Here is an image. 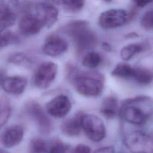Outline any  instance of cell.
<instances>
[{"label": "cell", "instance_id": "obj_8", "mask_svg": "<svg viewBox=\"0 0 153 153\" xmlns=\"http://www.w3.org/2000/svg\"><path fill=\"white\" fill-rule=\"evenodd\" d=\"M57 72V65L52 62H45L38 68L33 78L35 85L40 88H46L54 80Z\"/></svg>", "mask_w": 153, "mask_h": 153}, {"label": "cell", "instance_id": "obj_28", "mask_svg": "<svg viewBox=\"0 0 153 153\" xmlns=\"http://www.w3.org/2000/svg\"><path fill=\"white\" fill-rule=\"evenodd\" d=\"M152 11L150 10L146 11L142 17L141 19V26L146 30L149 31L152 29Z\"/></svg>", "mask_w": 153, "mask_h": 153}, {"label": "cell", "instance_id": "obj_12", "mask_svg": "<svg viewBox=\"0 0 153 153\" xmlns=\"http://www.w3.org/2000/svg\"><path fill=\"white\" fill-rule=\"evenodd\" d=\"M23 136V127L18 124L13 125L2 131L0 136V142L5 147L11 148L19 144Z\"/></svg>", "mask_w": 153, "mask_h": 153}, {"label": "cell", "instance_id": "obj_5", "mask_svg": "<svg viewBox=\"0 0 153 153\" xmlns=\"http://www.w3.org/2000/svg\"><path fill=\"white\" fill-rule=\"evenodd\" d=\"M82 129L91 140L99 142L106 136V128L102 120L93 114H84L81 122Z\"/></svg>", "mask_w": 153, "mask_h": 153}, {"label": "cell", "instance_id": "obj_11", "mask_svg": "<svg viewBox=\"0 0 153 153\" xmlns=\"http://www.w3.org/2000/svg\"><path fill=\"white\" fill-rule=\"evenodd\" d=\"M68 47V42L64 38L59 35H51L46 38L42 51L47 56L56 57L66 52Z\"/></svg>", "mask_w": 153, "mask_h": 153}, {"label": "cell", "instance_id": "obj_33", "mask_svg": "<svg viewBox=\"0 0 153 153\" xmlns=\"http://www.w3.org/2000/svg\"><path fill=\"white\" fill-rule=\"evenodd\" d=\"M128 36H126V37H128V38H135V37H137L138 35L136 34V33H130L128 35Z\"/></svg>", "mask_w": 153, "mask_h": 153}, {"label": "cell", "instance_id": "obj_7", "mask_svg": "<svg viewBox=\"0 0 153 153\" xmlns=\"http://www.w3.org/2000/svg\"><path fill=\"white\" fill-rule=\"evenodd\" d=\"M25 111L27 114L36 123L41 133L47 134L52 130L53 124L38 103L35 101L27 102L25 105Z\"/></svg>", "mask_w": 153, "mask_h": 153}, {"label": "cell", "instance_id": "obj_24", "mask_svg": "<svg viewBox=\"0 0 153 153\" xmlns=\"http://www.w3.org/2000/svg\"><path fill=\"white\" fill-rule=\"evenodd\" d=\"M7 61L11 64L22 66H29L32 63L30 58L26 54L21 52L11 54L8 57Z\"/></svg>", "mask_w": 153, "mask_h": 153}, {"label": "cell", "instance_id": "obj_10", "mask_svg": "<svg viewBox=\"0 0 153 153\" xmlns=\"http://www.w3.org/2000/svg\"><path fill=\"white\" fill-rule=\"evenodd\" d=\"M35 15L41 20L44 27H51L58 19V10L50 4L45 2L37 4L35 6Z\"/></svg>", "mask_w": 153, "mask_h": 153}, {"label": "cell", "instance_id": "obj_22", "mask_svg": "<svg viewBox=\"0 0 153 153\" xmlns=\"http://www.w3.org/2000/svg\"><path fill=\"white\" fill-rule=\"evenodd\" d=\"M133 73V68L130 65L124 63H118L115 66L111 75L115 77L120 78H129L131 77Z\"/></svg>", "mask_w": 153, "mask_h": 153}, {"label": "cell", "instance_id": "obj_2", "mask_svg": "<svg viewBox=\"0 0 153 153\" xmlns=\"http://www.w3.org/2000/svg\"><path fill=\"white\" fill-rule=\"evenodd\" d=\"M65 31L73 39L78 53L92 49L96 44V36L86 21H72L65 27Z\"/></svg>", "mask_w": 153, "mask_h": 153}, {"label": "cell", "instance_id": "obj_25", "mask_svg": "<svg viewBox=\"0 0 153 153\" xmlns=\"http://www.w3.org/2000/svg\"><path fill=\"white\" fill-rule=\"evenodd\" d=\"M19 41L18 36L13 32L5 29H0V47L16 44Z\"/></svg>", "mask_w": 153, "mask_h": 153}, {"label": "cell", "instance_id": "obj_14", "mask_svg": "<svg viewBox=\"0 0 153 153\" xmlns=\"http://www.w3.org/2000/svg\"><path fill=\"white\" fill-rule=\"evenodd\" d=\"M84 114L83 112L79 111L74 116L63 121L60 127L62 133L70 137L78 135L82 129L81 122Z\"/></svg>", "mask_w": 153, "mask_h": 153}, {"label": "cell", "instance_id": "obj_30", "mask_svg": "<svg viewBox=\"0 0 153 153\" xmlns=\"http://www.w3.org/2000/svg\"><path fill=\"white\" fill-rule=\"evenodd\" d=\"M94 153H115V149L113 146H108L96 149Z\"/></svg>", "mask_w": 153, "mask_h": 153}, {"label": "cell", "instance_id": "obj_21", "mask_svg": "<svg viewBox=\"0 0 153 153\" xmlns=\"http://www.w3.org/2000/svg\"><path fill=\"white\" fill-rule=\"evenodd\" d=\"M29 153H48V142L40 137L33 138L29 145Z\"/></svg>", "mask_w": 153, "mask_h": 153}, {"label": "cell", "instance_id": "obj_26", "mask_svg": "<svg viewBox=\"0 0 153 153\" xmlns=\"http://www.w3.org/2000/svg\"><path fill=\"white\" fill-rule=\"evenodd\" d=\"M101 56L97 53L91 51L87 53L82 59V63L83 66L89 68H94L98 66L101 63Z\"/></svg>", "mask_w": 153, "mask_h": 153}, {"label": "cell", "instance_id": "obj_9", "mask_svg": "<svg viewBox=\"0 0 153 153\" xmlns=\"http://www.w3.org/2000/svg\"><path fill=\"white\" fill-rule=\"evenodd\" d=\"M71 109L69 97L64 94L57 96L46 104L48 113L55 118L65 117Z\"/></svg>", "mask_w": 153, "mask_h": 153}, {"label": "cell", "instance_id": "obj_6", "mask_svg": "<svg viewBox=\"0 0 153 153\" xmlns=\"http://www.w3.org/2000/svg\"><path fill=\"white\" fill-rule=\"evenodd\" d=\"M129 18V13L125 10L110 9L100 14L98 23L103 29H114L125 25L128 22Z\"/></svg>", "mask_w": 153, "mask_h": 153}, {"label": "cell", "instance_id": "obj_34", "mask_svg": "<svg viewBox=\"0 0 153 153\" xmlns=\"http://www.w3.org/2000/svg\"><path fill=\"white\" fill-rule=\"evenodd\" d=\"M3 78H4L3 77V72L1 71H0V82H1V81L2 79Z\"/></svg>", "mask_w": 153, "mask_h": 153}, {"label": "cell", "instance_id": "obj_18", "mask_svg": "<svg viewBox=\"0 0 153 153\" xmlns=\"http://www.w3.org/2000/svg\"><path fill=\"white\" fill-rule=\"evenodd\" d=\"M131 77L140 84H148L152 80V74L149 69L146 68L136 67L133 68Z\"/></svg>", "mask_w": 153, "mask_h": 153}, {"label": "cell", "instance_id": "obj_23", "mask_svg": "<svg viewBox=\"0 0 153 153\" xmlns=\"http://www.w3.org/2000/svg\"><path fill=\"white\" fill-rule=\"evenodd\" d=\"M57 3L62 5L68 11L76 13L84 7L85 0H54Z\"/></svg>", "mask_w": 153, "mask_h": 153}, {"label": "cell", "instance_id": "obj_1", "mask_svg": "<svg viewBox=\"0 0 153 153\" xmlns=\"http://www.w3.org/2000/svg\"><path fill=\"white\" fill-rule=\"evenodd\" d=\"M121 117L134 125H143L151 117L152 101L151 97L139 96L124 100L119 110Z\"/></svg>", "mask_w": 153, "mask_h": 153}, {"label": "cell", "instance_id": "obj_36", "mask_svg": "<svg viewBox=\"0 0 153 153\" xmlns=\"http://www.w3.org/2000/svg\"><path fill=\"white\" fill-rule=\"evenodd\" d=\"M104 1L106 2H111L112 0H104Z\"/></svg>", "mask_w": 153, "mask_h": 153}, {"label": "cell", "instance_id": "obj_31", "mask_svg": "<svg viewBox=\"0 0 153 153\" xmlns=\"http://www.w3.org/2000/svg\"><path fill=\"white\" fill-rule=\"evenodd\" d=\"M134 1L136 2V4L137 5V6L140 7H143L152 1V0H134Z\"/></svg>", "mask_w": 153, "mask_h": 153}, {"label": "cell", "instance_id": "obj_32", "mask_svg": "<svg viewBox=\"0 0 153 153\" xmlns=\"http://www.w3.org/2000/svg\"><path fill=\"white\" fill-rule=\"evenodd\" d=\"M102 47L104 50H105L106 51H111V45L109 44H108L107 42H103L102 44Z\"/></svg>", "mask_w": 153, "mask_h": 153}, {"label": "cell", "instance_id": "obj_35", "mask_svg": "<svg viewBox=\"0 0 153 153\" xmlns=\"http://www.w3.org/2000/svg\"><path fill=\"white\" fill-rule=\"evenodd\" d=\"M0 153H9V152H8L7 151H5L4 149H0Z\"/></svg>", "mask_w": 153, "mask_h": 153}, {"label": "cell", "instance_id": "obj_16", "mask_svg": "<svg viewBox=\"0 0 153 153\" xmlns=\"http://www.w3.org/2000/svg\"><path fill=\"white\" fill-rule=\"evenodd\" d=\"M16 14L8 5L0 0V29L13 26L16 21Z\"/></svg>", "mask_w": 153, "mask_h": 153}, {"label": "cell", "instance_id": "obj_29", "mask_svg": "<svg viewBox=\"0 0 153 153\" xmlns=\"http://www.w3.org/2000/svg\"><path fill=\"white\" fill-rule=\"evenodd\" d=\"M71 153H91V149L86 145L78 144L72 149Z\"/></svg>", "mask_w": 153, "mask_h": 153}, {"label": "cell", "instance_id": "obj_27", "mask_svg": "<svg viewBox=\"0 0 153 153\" xmlns=\"http://www.w3.org/2000/svg\"><path fill=\"white\" fill-rule=\"evenodd\" d=\"M69 145L59 139H54L48 142V153H66Z\"/></svg>", "mask_w": 153, "mask_h": 153}, {"label": "cell", "instance_id": "obj_19", "mask_svg": "<svg viewBox=\"0 0 153 153\" xmlns=\"http://www.w3.org/2000/svg\"><path fill=\"white\" fill-rule=\"evenodd\" d=\"M143 51V47L140 44H130L124 46L120 51V56L124 60H130L135 54Z\"/></svg>", "mask_w": 153, "mask_h": 153}, {"label": "cell", "instance_id": "obj_4", "mask_svg": "<svg viewBox=\"0 0 153 153\" xmlns=\"http://www.w3.org/2000/svg\"><path fill=\"white\" fill-rule=\"evenodd\" d=\"M126 148L132 153H152V137L141 131H133L124 138Z\"/></svg>", "mask_w": 153, "mask_h": 153}, {"label": "cell", "instance_id": "obj_3", "mask_svg": "<svg viewBox=\"0 0 153 153\" xmlns=\"http://www.w3.org/2000/svg\"><path fill=\"white\" fill-rule=\"evenodd\" d=\"M73 84L76 91L87 97L99 95L103 88V78L99 74L82 72L75 75Z\"/></svg>", "mask_w": 153, "mask_h": 153}, {"label": "cell", "instance_id": "obj_13", "mask_svg": "<svg viewBox=\"0 0 153 153\" xmlns=\"http://www.w3.org/2000/svg\"><path fill=\"white\" fill-rule=\"evenodd\" d=\"M43 27L42 22L35 14H26L21 18L19 23L20 33L26 36L37 34Z\"/></svg>", "mask_w": 153, "mask_h": 153}, {"label": "cell", "instance_id": "obj_20", "mask_svg": "<svg viewBox=\"0 0 153 153\" xmlns=\"http://www.w3.org/2000/svg\"><path fill=\"white\" fill-rule=\"evenodd\" d=\"M11 114V106L7 98L0 97V129L7 123Z\"/></svg>", "mask_w": 153, "mask_h": 153}, {"label": "cell", "instance_id": "obj_17", "mask_svg": "<svg viewBox=\"0 0 153 153\" xmlns=\"http://www.w3.org/2000/svg\"><path fill=\"white\" fill-rule=\"evenodd\" d=\"M100 112L106 118H114L119 112L117 98L114 96H109L105 99L101 105Z\"/></svg>", "mask_w": 153, "mask_h": 153}, {"label": "cell", "instance_id": "obj_15", "mask_svg": "<svg viewBox=\"0 0 153 153\" xmlns=\"http://www.w3.org/2000/svg\"><path fill=\"white\" fill-rule=\"evenodd\" d=\"M0 83L5 92L19 95L24 92L27 85V80L21 76H13L3 78Z\"/></svg>", "mask_w": 153, "mask_h": 153}]
</instances>
